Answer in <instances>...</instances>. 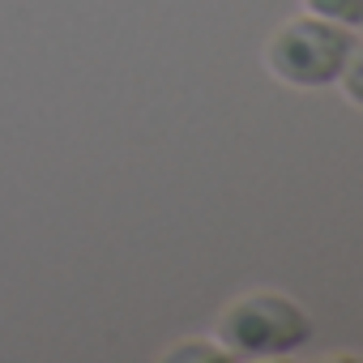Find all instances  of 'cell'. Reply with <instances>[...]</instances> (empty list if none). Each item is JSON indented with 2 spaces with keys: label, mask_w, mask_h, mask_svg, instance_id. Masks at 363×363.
Instances as JSON below:
<instances>
[{
  "label": "cell",
  "mask_w": 363,
  "mask_h": 363,
  "mask_svg": "<svg viewBox=\"0 0 363 363\" xmlns=\"http://www.w3.org/2000/svg\"><path fill=\"white\" fill-rule=\"evenodd\" d=\"M342 90H346V99L354 103V107H363V43H354L350 48V56H346V65H342Z\"/></svg>",
  "instance_id": "obj_5"
},
{
  "label": "cell",
  "mask_w": 363,
  "mask_h": 363,
  "mask_svg": "<svg viewBox=\"0 0 363 363\" xmlns=\"http://www.w3.org/2000/svg\"><path fill=\"white\" fill-rule=\"evenodd\" d=\"M162 359H167V363H206V359H231V350H227L218 337H214V342H206V337H189V342L171 346Z\"/></svg>",
  "instance_id": "obj_4"
},
{
  "label": "cell",
  "mask_w": 363,
  "mask_h": 363,
  "mask_svg": "<svg viewBox=\"0 0 363 363\" xmlns=\"http://www.w3.org/2000/svg\"><path fill=\"white\" fill-rule=\"evenodd\" d=\"M303 13L329 18L337 26H363V0H303Z\"/></svg>",
  "instance_id": "obj_3"
},
{
  "label": "cell",
  "mask_w": 363,
  "mask_h": 363,
  "mask_svg": "<svg viewBox=\"0 0 363 363\" xmlns=\"http://www.w3.org/2000/svg\"><path fill=\"white\" fill-rule=\"evenodd\" d=\"M214 337L231 359H278L312 337V320L282 291H244L218 312Z\"/></svg>",
  "instance_id": "obj_1"
},
{
  "label": "cell",
  "mask_w": 363,
  "mask_h": 363,
  "mask_svg": "<svg viewBox=\"0 0 363 363\" xmlns=\"http://www.w3.org/2000/svg\"><path fill=\"white\" fill-rule=\"evenodd\" d=\"M354 39L350 26H337L316 13H295L286 18L269 39H265V69L282 86L295 90H320L342 77V65L350 56Z\"/></svg>",
  "instance_id": "obj_2"
}]
</instances>
